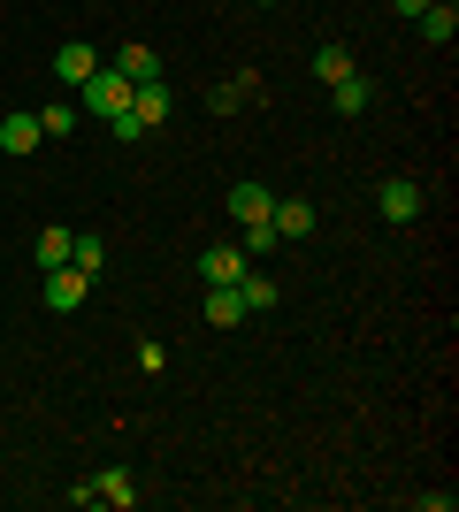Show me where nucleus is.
Returning <instances> with one entry per match:
<instances>
[{
    "label": "nucleus",
    "mask_w": 459,
    "mask_h": 512,
    "mask_svg": "<svg viewBox=\"0 0 459 512\" xmlns=\"http://www.w3.org/2000/svg\"><path fill=\"white\" fill-rule=\"evenodd\" d=\"M169 107H176V92L161 85V77H153V85H131V107H123V115H115V138H123V146H138V138H146V130H161L169 123Z\"/></svg>",
    "instance_id": "nucleus-1"
},
{
    "label": "nucleus",
    "mask_w": 459,
    "mask_h": 512,
    "mask_svg": "<svg viewBox=\"0 0 459 512\" xmlns=\"http://www.w3.org/2000/svg\"><path fill=\"white\" fill-rule=\"evenodd\" d=\"M77 107H85V115H100V123H115V115H123V107H131V77H123V69H92L85 85H77Z\"/></svg>",
    "instance_id": "nucleus-2"
},
{
    "label": "nucleus",
    "mask_w": 459,
    "mask_h": 512,
    "mask_svg": "<svg viewBox=\"0 0 459 512\" xmlns=\"http://www.w3.org/2000/svg\"><path fill=\"white\" fill-rule=\"evenodd\" d=\"M85 291H92V276H77V268H46V306H54V314H77V306H85Z\"/></svg>",
    "instance_id": "nucleus-3"
},
{
    "label": "nucleus",
    "mask_w": 459,
    "mask_h": 512,
    "mask_svg": "<svg viewBox=\"0 0 459 512\" xmlns=\"http://www.w3.org/2000/svg\"><path fill=\"white\" fill-rule=\"evenodd\" d=\"M92 505L131 512V505H138V482H131V467H100V474H92Z\"/></svg>",
    "instance_id": "nucleus-4"
},
{
    "label": "nucleus",
    "mask_w": 459,
    "mask_h": 512,
    "mask_svg": "<svg viewBox=\"0 0 459 512\" xmlns=\"http://www.w3.org/2000/svg\"><path fill=\"white\" fill-rule=\"evenodd\" d=\"M375 207H383V222H414L421 214V184L414 176H391V184L375 192Z\"/></svg>",
    "instance_id": "nucleus-5"
},
{
    "label": "nucleus",
    "mask_w": 459,
    "mask_h": 512,
    "mask_svg": "<svg viewBox=\"0 0 459 512\" xmlns=\"http://www.w3.org/2000/svg\"><path fill=\"white\" fill-rule=\"evenodd\" d=\"M108 69H123L131 85H153V77H161V54H153L146 39H131V46H115V54H108Z\"/></svg>",
    "instance_id": "nucleus-6"
},
{
    "label": "nucleus",
    "mask_w": 459,
    "mask_h": 512,
    "mask_svg": "<svg viewBox=\"0 0 459 512\" xmlns=\"http://www.w3.org/2000/svg\"><path fill=\"white\" fill-rule=\"evenodd\" d=\"M268 214H276V192H268V184H230V222H268Z\"/></svg>",
    "instance_id": "nucleus-7"
},
{
    "label": "nucleus",
    "mask_w": 459,
    "mask_h": 512,
    "mask_svg": "<svg viewBox=\"0 0 459 512\" xmlns=\"http://www.w3.org/2000/svg\"><path fill=\"white\" fill-rule=\"evenodd\" d=\"M245 268H253V260H245L238 245H207V253H199V283H238Z\"/></svg>",
    "instance_id": "nucleus-8"
},
{
    "label": "nucleus",
    "mask_w": 459,
    "mask_h": 512,
    "mask_svg": "<svg viewBox=\"0 0 459 512\" xmlns=\"http://www.w3.org/2000/svg\"><path fill=\"white\" fill-rule=\"evenodd\" d=\"M199 314L215 321V329H238V321H245V299H238V283H207V299H199Z\"/></svg>",
    "instance_id": "nucleus-9"
},
{
    "label": "nucleus",
    "mask_w": 459,
    "mask_h": 512,
    "mask_svg": "<svg viewBox=\"0 0 459 512\" xmlns=\"http://www.w3.org/2000/svg\"><path fill=\"white\" fill-rule=\"evenodd\" d=\"M268 222H276V237H284V245H299V237H314V199H276V214H268Z\"/></svg>",
    "instance_id": "nucleus-10"
},
{
    "label": "nucleus",
    "mask_w": 459,
    "mask_h": 512,
    "mask_svg": "<svg viewBox=\"0 0 459 512\" xmlns=\"http://www.w3.org/2000/svg\"><path fill=\"white\" fill-rule=\"evenodd\" d=\"M92 69H100V54H92L85 39H69V46H54V77H62V85H85Z\"/></svg>",
    "instance_id": "nucleus-11"
},
{
    "label": "nucleus",
    "mask_w": 459,
    "mask_h": 512,
    "mask_svg": "<svg viewBox=\"0 0 459 512\" xmlns=\"http://www.w3.org/2000/svg\"><path fill=\"white\" fill-rule=\"evenodd\" d=\"M46 138H39V115H8V123H0V153H8V161H23V153H39Z\"/></svg>",
    "instance_id": "nucleus-12"
},
{
    "label": "nucleus",
    "mask_w": 459,
    "mask_h": 512,
    "mask_svg": "<svg viewBox=\"0 0 459 512\" xmlns=\"http://www.w3.org/2000/svg\"><path fill=\"white\" fill-rule=\"evenodd\" d=\"M329 107H337V115H368V107H375V77L352 69L345 85H329Z\"/></svg>",
    "instance_id": "nucleus-13"
},
{
    "label": "nucleus",
    "mask_w": 459,
    "mask_h": 512,
    "mask_svg": "<svg viewBox=\"0 0 459 512\" xmlns=\"http://www.w3.org/2000/svg\"><path fill=\"white\" fill-rule=\"evenodd\" d=\"M352 69H360V62H352V46H337V39L314 46V85H345Z\"/></svg>",
    "instance_id": "nucleus-14"
},
{
    "label": "nucleus",
    "mask_w": 459,
    "mask_h": 512,
    "mask_svg": "<svg viewBox=\"0 0 459 512\" xmlns=\"http://www.w3.org/2000/svg\"><path fill=\"white\" fill-rule=\"evenodd\" d=\"M421 39H429V46H452V31H459V8H452V0H429V8H421Z\"/></svg>",
    "instance_id": "nucleus-15"
},
{
    "label": "nucleus",
    "mask_w": 459,
    "mask_h": 512,
    "mask_svg": "<svg viewBox=\"0 0 459 512\" xmlns=\"http://www.w3.org/2000/svg\"><path fill=\"white\" fill-rule=\"evenodd\" d=\"M69 245H77V230H62V222H46V230H39V245H31V260H39V276H46V268H62V260H69Z\"/></svg>",
    "instance_id": "nucleus-16"
},
{
    "label": "nucleus",
    "mask_w": 459,
    "mask_h": 512,
    "mask_svg": "<svg viewBox=\"0 0 459 512\" xmlns=\"http://www.w3.org/2000/svg\"><path fill=\"white\" fill-rule=\"evenodd\" d=\"M238 299H245V314H261V306H276V283L261 276V260H253V268L238 276Z\"/></svg>",
    "instance_id": "nucleus-17"
},
{
    "label": "nucleus",
    "mask_w": 459,
    "mask_h": 512,
    "mask_svg": "<svg viewBox=\"0 0 459 512\" xmlns=\"http://www.w3.org/2000/svg\"><path fill=\"white\" fill-rule=\"evenodd\" d=\"M39 138H77V100H54V107H39Z\"/></svg>",
    "instance_id": "nucleus-18"
},
{
    "label": "nucleus",
    "mask_w": 459,
    "mask_h": 512,
    "mask_svg": "<svg viewBox=\"0 0 459 512\" xmlns=\"http://www.w3.org/2000/svg\"><path fill=\"white\" fill-rule=\"evenodd\" d=\"M69 268H77V276H100V268H108V245H100V237H77V245H69Z\"/></svg>",
    "instance_id": "nucleus-19"
},
{
    "label": "nucleus",
    "mask_w": 459,
    "mask_h": 512,
    "mask_svg": "<svg viewBox=\"0 0 459 512\" xmlns=\"http://www.w3.org/2000/svg\"><path fill=\"white\" fill-rule=\"evenodd\" d=\"M161 367H169V344L146 337V344H138V375H161Z\"/></svg>",
    "instance_id": "nucleus-20"
},
{
    "label": "nucleus",
    "mask_w": 459,
    "mask_h": 512,
    "mask_svg": "<svg viewBox=\"0 0 459 512\" xmlns=\"http://www.w3.org/2000/svg\"><path fill=\"white\" fill-rule=\"evenodd\" d=\"M207 107H215V115H238L245 100H238V85H215V92H207Z\"/></svg>",
    "instance_id": "nucleus-21"
},
{
    "label": "nucleus",
    "mask_w": 459,
    "mask_h": 512,
    "mask_svg": "<svg viewBox=\"0 0 459 512\" xmlns=\"http://www.w3.org/2000/svg\"><path fill=\"white\" fill-rule=\"evenodd\" d=\"M391 8H398V16H421V8H429V0H391Z\"/></svg>",
    "instance_id": "nucleus-22"
},
{
    "label": "nucleus",
    "mask_w": 459,
    "mask_h": 512,
    "mask_svg": "<svg viewBox=\"0 0 459 512\" xmlns=\"http://www.w3.org/2000/svg\"><path fill=\"white\" fill-rule=\"evenodd\" d=\"M261 8H276V0H261Z\"/></svg>",
    "instance_id": "nucleus-23"
}]
</instances>
